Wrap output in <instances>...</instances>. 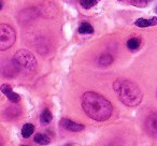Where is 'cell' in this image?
I'll use <instances>...</instances> for the list:
<instances>
[{
    "instance_id": "obj_12",
    "label": "cell",
    "mask_w": 157,
    "mask_h": 146,
    "mask_svg": "<svg viewBox=\"0 0 157 146\" xmlns=\"http://www.w3.org/2000/svg\"><path fill=\"white\" fill-rule=\"evenodd\" d=\"M78 32L82 33V35H90V33L94 32V28L90 23L83 22L78 27Z\"/></svg>"
},
{
    "instance_id": "obj_1",
    "label": "cell",
    "mask_w": 157,
    "mask_h": 146,
    "mask_svg": "<svg viewBox=\"0 0 157 146\" xmlns=\"http://www.w3.org/2000/svg\"><path fill=\"white\" fill-rule=\"evenodd\" d=\"M82 107L87 116L97 122L109 119L113 112L111 102L95 92H87L82 96Z\"/></svg>"
},
{
    "instance_id": "obj_7",
    "label": "cell",
    "mask_w": 157,
    "mask_h": 146,
    "mask_svg": "<svg viewBox=\"0 0 157 146\" xmlns=\"http://www.w3.org/2000/svg\"><path fill=\"white\" fill-rule=\"evenodd\" d=\"M0 89H1V92H2V94L5 95V96L7 97V98L9 99L12 103H17L18 101L21 100L20 95H17L16 92H14L13 89H12V87L9 85V84H3Z\"/></svg>"
},
{
    "instance_id": "obj_10",
    "label": "cell",
    "mask_w": 157,
    "mask_h": 146,
    "mask_svg": "<svg viewBox=\"0 0 157 146\" xmlns=\"http://www.w3.org/2000/svg\"><path fill=\"white\" fill-rule=\"evenodd\" d=\"M20 114H21V109L17 105H11V107H8L5 112L6 117L10 118V119H14V118L17 117Z\"/></svg>"
},
{
    "instance_id": "obj_22",
    "label": "cell",
    "mask_w": 157,
    "mask_h": 146,
    "mask_svg": "<svg viewBox=\"0 0 157 146\" xmlns=\"http://www.w3.org/2000/svg\"><path fill=\"white\" fill-rule=\"evenodd\" d=\"M118 1H122V0H118Z\"/></svg>"
},
{
    "instance_id": "obj_17",
    "label": "cell",
    "mask_w": 157,
    "mask_h": 146,
    "mask_svg": "<svg viewBox=\"0 0 157 146\" xmlns=\"http://www.w3.org/2000/svg\"><path fill=\"white\" fill-rule=\"evenodd\" d=\"M97 2H98V0H80V5L86 10L94 7L95 5H97Z\"/></svg>"
},
{
    "instance_id": "obj_6",
    "label": "cell",
    "mask_w": 157,
    "mask_h": 146,
    "mask_svg": "<svg viewBox=\"0 0 157 146\" xmlns=\"http://www.w3.org/2000/svg\"><path fill=\"white\" fill-rule=\"evenodd\" d=\"M60 126L63 129L68 131H72V132H78L84 129V126L81 124H78L75 122H72V120L68 119V118H63L60 120Z\"/></svg>"
},
{
    "instance_id": "obj_5",
    "label": "cell",
    "mask_w": 157,
    "mask_h": 146,
    "mask_svg": "<svg viewBox=\"0 0 157 146\" xmlns=\"http://www.w3.org/2000/svg\"><path fill=\"white\" fill-rule=\"evenodd\" d=\"M145 130L151 137H157V113L147 116L145 120Z\"/></svg>"
},
{
    "instance_id": "obj_20",
    "label": "cell",
    "mask_w": 157,
    "mask_h": 146,
    "mask_svg": "<svg viewBox=\"0 0 157 146\" xmlns=\"http://www.w3.org/2000/svg\"><path fill=\"white\" fill-rule=\"evenodd\" d=\"M109 146H120V145H117V144H115V143H111Z\"/></svg>"
},
{
    "instance_id": "obj_9",
    "label": "cell",
    "mask_w": 157,
    "mask_h": 146,
    "mask_svg": "<svg viewBox=\"0 0 157 146\" xmlns=\"http://www.w3.org/2000/svg\"><path fill=\"white\" fill-rule=\"evenodd\" d=\"M157 24V18L152 17V18H139L135 22V25L140 28H146V27L155 26Z\"/></svg>"
},
{
    "instance_id": "obj_2",
    "label": "cell",
    "mask_w": 157,
    "mask_h": 146,
    "mask_svg": "<svg viewBox=\"0 0 157 146\" xmlns=\"http://www.w3.org/2000/svg\"><path fill=\"white\" fill-rule=\"evenodd\" d=\"M113 89L118 99L127 107H137L142 101V92L133 82L126 79H118L113 83Z\"/></svg>"
},
{
    "instance_id": "obj_3",
    "label": "cell",
    "mask_w": 157,
    "mask_h": 146,
    "mask_svg": "<svg viewBox=\"0 0 157 146\" xmlns=\"http://www.w3.org/2000/svg\"><path fill=\"white\" fill-rule=\"evenodd\" d=\"M16 70L23 73H31L37 68V59L31 52L27 50H20L15 53L12 60Z\"/></svg>"
},
{
    "instance_id": "obj_8",
    "label": "cell",
    "mask_w": 157,
    "mask_h": 146,
    "mask_svg": "<svg viewBox=\"0 0 157 146\" xmlns=\"http://www.w3.org/2000/svg\"><path fill=\"white\" fill-rule=\"evenodd\" d=\"M39 15H40L39 10L35 9V8H30V9L23 10L20 13V18H18V20H20L21 22H23V21H30V20H35V18Z\"/></svg>"
},
{
    "instance_id": "obj_16",
    "label": "cell",
    "mask_w": 157,
    "mask_h": 146,
    "mask_svg": "<svg viewBox=\"0 0 157 146\" xmlns=\"http://www.w3.org/2000/svg\"><path fill=\"white\" fill-rule=\"evenodd\" d=\"M35 142H37L40 145H46V144H48L51 142V139L48 135L43 134V133H38L35 137Z\"/></svg>"
},
{
    "instance_id": "obj_4",
    "label": "cell",
    "mask_w": 157,
    "mask_h": 146,
    "mask_svg": "<svg viewBox=\"0 0 157 146\" xmlns=\"http://www.w3.org/2000/svg\"><path fill=\"white\" fill-rule=\"evenodd\" d=\"M16 40V32L10 25L0 24V51L9 50L13 46Z\"/></svg>"
},
{
    "instance_id": "obj_15",
    "label": "cell",
    "mask_w": 157,
    "mask_h": 146,
    "mask_svg": "<svg viewBox=\"0 0 157 146\" xmlns=\"http://www.w3.org/2000/svg\"><path fill=\"white\" fill-rule=\"evenodd\" d=\"M140 44H141V40L139 38H131L127 41V47L130 51H136L139 48Z\"/></svg>"
},
{
    "instance_id": "obj_21",
    "label": "cell",
    "mask_w": 157,
    "mask_h": 146,
    "mask_svg": "<svg viewBox=\"0 0 157 146\" xmlns=\"http://www.w3.org/2000/svg\"><path fill=\"white\" fill-rule=\"evenodd\" d=\"M2 1H1V0H0V10H1V9H2Z\"/></svg>"
},
{
    "instance_id": "obj_19",
    "label": "cell",
    "mask_w": 157,
    "mask_h": 146,
    "mask_svg": "<svg viewBox=\"0 0 157 146\" xmlns=\"http://www.w3.org/2000/svg\"><path fill=\"white\" fill-rule=\"evenodd\" d=\"M0 146H3V139L1 135H0Z\"/></svg>"
},
{
    "instance_id": "obj_14",
    "label": "cell",
    "mask_w": 157,
    "mask_h": 146,
    "mask_svg": "<svg viewBox=\"0 0 157 146\" xmlns=\"http://www.w3.org/2000/svg\"><path fill=\"white\" fill-rule=\"evenodd\" d=\"M33 131H35V127L31 124H26L22 128V135L24 139H28L30 135H33Z\"/></svg>"
},
{
    "instance_id": "obj_11",
    "label": "cell",
    "mask_w": 157,
    "mask_h": 146,
    "mask_svg": "<svg viewBox=\"0 0 157 146\" xmlns=\"http://www.w3.org/2000/svg\"><path fill=\"white\" fill-rule=\"evenodd\" d=\"M53 119V115L51 113V111L48 109L43 110V112L41 113V116H40V122H41L42 125H48L52 122Z\"/></svg>"
},
{
    "instance_id": "obj_18",
    "label": "cell",
    "mask_w": 157,
    "mask_h": 146,
    "mask_svg": "<svg viewBox=\"0 0 157 146\" xmlns=\"http://www.w3.org/2000/svg\"><path fill=\"white\" fill-rule=\"evenodd\" d=\"M130 1L136 7H145L147 5V0H130Z\"/></svg>"
},
{
    "instance_id": "obj_13",
    "label": "cell",
    "mask_w": 157,
    "mask_h": 146,
    "mask_svg": "<svg viewBox=\"0 0 157 146\" xmlns=\"http://www.w3.org/2000/svg\"><path fill=\"white\" fill-rule=\"evenodd\" d=\"M113 62V57L110 54H102L98 59V63L102 67H107V66H110Z\"/></svg>"
},
{
    "instance_id": "obj_23",
    "label": "cell",
    "mask_w": 157,
    "mask_h": 146,
    "mask_svg": "<svg viewBox=\"0 0 157 146\" xmlns=\"http://www.w3.org/2000/svg\"><path fill=\"white\" fill-rule=\"evenodd\" d=\"M98 1H99V0H98Z\"/></svg>"
}]
</instances>
